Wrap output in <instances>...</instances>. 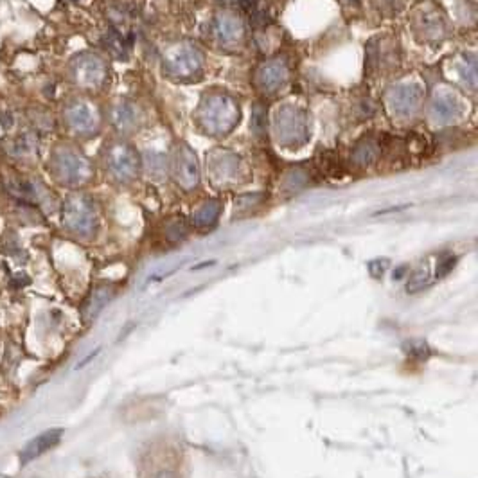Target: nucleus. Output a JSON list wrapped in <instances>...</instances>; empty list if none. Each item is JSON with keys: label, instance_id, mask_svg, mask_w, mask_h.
<instances>
[{"label": "nucleus", "instance_id": "nucleus-35", "mask_svg": "<svg viewBox=\"0 0 478 478\" xmlns=\"http://www.w3.org/2000/svg\"><path fill=\"white\" fill-rule=\"evenodd\" d=\"M99 352H101V349H99V347H97V349H96V351H94V352H92V354H88V356H87V358H85V360H81V363H80V365H78V367H75V369H83L85 365H87V363H88V361H90V360H94V358H96V356H97V354H99Z\"/></svg>", "mask_w": 478, "mask_h": 478}, {"label": "nucleus", "instance_id": "nucleus-2", "mask_svg": "<svg viewBox=\"0 0 478 478\" xmlns=\"http://www.w3.org/2000/svg\"><path fill=\"white\" fill-rule=\"evenodd\" d=\"M63 225L78 238H92L99 226V214L94 200L87 194H71L61 209Z\"/></svg>", "mask_w": 478, "mask_h": 478}, {"label": "nucleus", "instance_id": "nucleus-21", "mask_svg": "<svg viewBox=\"0 0 478 478\" xmlns=\"http://www.w3.org/2000/svg\"><path fill=\"white\" fill-rule=\"evenodd\" d=\"M379 155H382V144H377V140H372V138H363L352 151V160L358 166H369V164L376 162Z\"/></svg>", "mask_w": 478, "mask_h": 478}, {"label": "nucleus", "instance_id": "nucleus-26", "mask_svg": "<svg viewBox=\"0 0 478 478\" xmlns=\"http://www.w3.org/2000/svg\"><path fill=\"white\" fill-rule=\"evenodd\" d=\"M187 223L184 222V219H175V222H171L168 225V231H166V234H168V239L169 241H173V243H176V241H182V239L187 236Z\"/></svg>", "mask_w": 478, "mask_h": 478}, {"label": "nucleus", "instance_id": "nucleus-12", "mask_svg": "<svg viewBox=\"0 0 478 478\" xmlns=\"http://www.w3.org/2000/svg\"><path fill=\"white\" fill-rule=\"evenodd\" d=\"M173 171H175L176 182L184 189H194L198 182H200V171H198V162L194 159V153L185 144H182L176 150Z\"/></svg>", "mask_w": 478, "mask_h": 478}, {"label": "nucleus", "instance_id": "nucleus-30", "mask_svg": "<svg viewBox=\"0 0 478 478\" xmlns=\"http://www.w3.org/2000/svg\"><path fill=\"white\" fill-rule=\"evenodd\" d=\"M144 164H146L147 173H151V175H160L164 171V159L160 155H146Z\"/></svg>", "mask_w": 478, "mask_h": 478}, {"label": "nucleus", "instance_id": "nucleus-1", "mask_svg": "<svg viewBox=\"0 0 478 478\" xmlns=\"http://www.w3.org/2000/svg\"><path fill=\"white\" fill-rule=\"evenodd\" d=\"M50 169L56 180L68 187H78L88 182L94 175V168L90 160L75 147L61 144L55 147L50 155Z\"/></svg>", "mask_w": 478, "mask_h": 478}, {"label": "nucleus", "instance_id": "nucleus-15", "mask_svg": "<svg viewBox=\"0 0 478 478\" xmlns=\"http://www.w3.org/2000/svg\"><path fill=\"white\" fill-rule=\"evenodd\" d=\"M415 25L424 38L433 40V42L440 40L446 34V20L437 9H424V11L417 13Z\"/></svg>", "mask_w": 478, "mask_h": 478}, {"label": "nucleus", "instance_id": "nucleus-36", "mask_svg": "<svg viewBox=\"0 0 478 478\" xmlns=\"http://www.w3.org/2000/svg\"><path fill=\"white\" fill-rule=\"evenodd\" d=\"M157 478H178V475H176L175 471L164 470V471H160L159 475H157Z\"/></svg>", "mask_w": 478, "mask_h": 478}, {"label": "nucleus", "instance_id": "nucleus-18", "mask_svg": "<svg viewBox=\"0 0 478 478\" xmlns=\"http://www.w3.org/2000/svg\"><path fill=\"white\" fill-rule=\"evenodd\" d=\"M432 117L437 122H451L461 115V105L451 94H440L432 101Z\"/></svg>", "mask_w": 478, "mask_h": 478}, {"label": "nucleus", "instance_id": "nucleus-7", "mask_svg": "<svg viewBox=\"0 0 478 478\" xmlns=\"http://www.w3.org/2000/svg\"><path fill=\"white\" fill-rule=\"evenodd\" d=\"M106 169L117 182L133 180L138 173V157L133 147L126 143H112L105 155Z\"/></svg>", "mask_w": 478, "mask_h": 478}, {"label": "nucleus", "instance_id": "nucleus-11", "mask_svg": "<svg viewBox=\"0 0 478 478\" xmlns=\"http://www.w3.org/2000/svg\"><path fill=\"white\" fill-rule=\"evenodd\" d=\"M4 153L9 160L17 164H33L40 155V138L36 131H22L17 137L4 144Z\"/></svg>", "mask_w": 478, "mask_h": 478}, {"label": "nucleus", "instance_id": "nucleus-25", "mask_svg": "<svg viewBox=\"0 0 478 478\" xmlns=\"http://www.w3.org/2000/svg\"><path fill=\"white\" fill-rule=\"evenodd\" d=\"M252 131L256 135H264L266 131V106L256 105L252 113Z\"/></svg>", "mask_w": 478, "mask_h": 478}, {"label": "nucleus", "instance_id": "nucleus-28", "mask_svg": "<svg viewBox=\"0 0 478 478\" xmlns=\"http://www.w3.org/2000/svg\"><path fill=\"white\" fill-rule=\"evenodd\" d=\"M306 184H307V175L304 171H300V169H291L289 175L286 176V182H284L286 187L291 189V191H298V189H302Z\"/></svg>", "mask_w": 478, "mask_h": 478}, {"label": "nucleus", "instance_id": "nucleus-3", "mask_svg": "<svg viewBox=\"0 0 478 478\" xmlns=\"http://www.w3.org/2000/svg\"><path fill=\"white\" fill-rule=\"evenodd\" d=\"M238 121L239 108L232 97L212 96L201 103L200 122L209 133H226L238 124Z\"/></svg>", "mask_w": 478, "mask_h": 478}, {"label": "nucleus", "instance_id": "nucleus-10", "mask_svg": "<svg viewBox=\"0 0 478 478\" xmlns=\"http://www.w3.org/2000/svg\"><path fill=\"white\" fill-rule=\"evenodd\" d=\"M421 99H423V90L415 85H399L396 88H390L386 94L390 112L398 117H412L419 110Z\"/></svg>", "mask_w": 478, "mask_h": 478}, {"label": "nucleus", "instance_id": "nucleus-5", "mask_svg": "<svg viewBox=\"0 0 478 478\" xmlns=\"http://www.w3.org/2000/svg\"><path fill=\"white\" fill-rule=\"evenodd\" d=\"M4 187L15 200L24 205H38L43 209H50L55 205V198L47 185L33 176H11L9 180H6Z\"/></svg>", "mask_w": 478, "mask_h": 478}, {"label": "nucleus", "instance_id": "nucleus-23", "mask_svg": "<svg viewBox=\"0 0 478 478\" xmlns=\"http://www.w3.org/2000/svg\"><path fill=\"white\" fill-rule=\"evenodd\" d=\"M239 168H238V160L234 159H226V157H219L212 166V175L219 176V180L225 178V176H236L238 175Z\"/></svg>", "mask_w": 478, "mask_h": 478}, {"label": "nucleus", "instance_id": "nucleus-9", "mask_svg": "<svg viewBox=\"0 0 478 478\" xmlns=\"http://www.w3.org/2000/svg\"><path fill=\"white\" fill-rule=\"evenodd\" d=\"M164 67L176 78H193L203 67V56L196 47L176 45L164 56Z\"/></svg>", "mask_w": 478, "mask_h": 478}, {"label": "nucleus", "instance_id": "nucleus-24", "mask_svg": "<svg viewBox=\"0 0 478 478\" xmlns=\"http://www.w3.org/2000/svg\"><path fill=\"white\" fill-rule=\"evenodd\" d=\"M428 284H430V275H428L426 270H415L407 282V291L408 294H419Z\"/></svg>", "mask_w": 478, "mask_h": 478}, {"label": "nucleus", "instance_id": "nucleus-22", "mask_svg": "<svg viewBox=\"0 0 478 478\" xmlns=\"http://www.w3.org/2000/svg\"><path fill=\"white\" fill-rule=\"evenodd\" d=\"M219 212H222V203H219V201H207V203H203V205L196 210V214H194V226H196V229H210L214 223L218 222Z\"/></svg>", "mask_w": 478, "mask_h": 478}, {"label": "nucleus", "instance_id": "nucleus-16", "mask_svg": "<svg viewBox=\"0 0 478 478\" xmlns=\"http://www.w3.org/2000/svg\"><path fill=\"white\" fill-rule=\"evenodd\" d=\"M110 121H112L115 130L128 133V131L135 130V126H137L138 112L128 101H119L117 105H113L112 112H110Z\"/></svg>", "mask_w": 478, "mask_h": 478}, {"label": "nucleus", "instance_id": "nucleus-37", "mask_svg": "<svg viewBox=\"0 0 478 478\" xmlns=\"http://www.w3.org/2000/svg\"><path fill=\"white\" fill-rule=\"evenodd\" d=\"M405 270H407L405 266H403V268H399L398 272H396V279H401V275H403V272H405Z\"/></svg>", "mask_w": 478, "mask_h": 478}, {"label": "nucleus", "instance_id": "nucleus-27", "mask_svg": "<svg viewBox=\"0 0 478 478\" xmlns=\"http://www.w3.org/2000/svg\"><path fill=\"white\" fill-rule=\"evenodd\" d=\"M405 352H407L408 356L417 358V360H426L430 356V349L421 340H412V342L405 344Z\"/></svg>", "mask_w": 478, "mask_h": 478}, {"label": "nucleus", "instance_id": "nucleus-4", "mask_svg": "<svg viewBox=\"0 0 478 478\" xmlns=\"http://www.w3.org/2000/svg\"><path fill=\"white\" fill-rule=\"evenodd\" d=\"M275 133L284 146H302L310 137V122L306 113L294 106L281 108L275 113Z\"/></svg>", "mask_w": 478, "mask_h": 478}, {"label": "nucleus", "instance_id": "nucleus-33", "mask_svg": "<svg viewBox=\"0 0 478 478\" xmlns=\"http://www.w3.org/2000/svg\"><path fill=\"white\" fill-rule=\"evenodd\" d=\"M386 264H389V261L382 259V261H372V263L369 264V272L372 277H382L383 272H385Z\"/></svg>", "mask_w": 478, "mask_h": 478}, {"label": "nucleus", "instance_id": "nucleus-29", "mask_svg": "<svg viewBox=\"0 0 478 478\" xmlns=\"http://www.w3.org/2000/svg\"><path fill=\"white\" fill-rule=\"evenodd\" d=\"M31 115H33L34 126H36L38 130H43V131L52 130L55 121H52V117H50L49 112H42V110H38L36 113H31Z\"/></svg>", "mask_w": 478, "mask_h": 478}, {"label": "nucleus", "instance_id": "nucleus-6", "mask_svg": "<svg viewBox=\"0 0 478 478\" xmlns=\"http://www.w3.org/2000/svg\"><path fill=\"white\" fill-rule=\"evenodd\" d=\"M63 119H65L68 130L81 137H92L99 131V110L87 99L68 101L63 108Z\"/></svg>", "mask_w": 478, "mask_h": 478}, {"label": "nucleus", "instance_id": "nucleus-20", "mask_svg": "<svg viewBox=\"0 0 478 478\" xmlns=\"http://www.w3.org/2000/svg\"><path fill=\"white\" fill-rule=\"evenodd\" d=\"M131 40L133 36L131 34H122L117 27H110L108 33L105 34V47L113 58H126L128 56V50H130Z\"/></svg>", "mask_w": 478, "mask_h": 478}, {"label": "nucleus", "instance_id": "nucleus-14", "mask_svg": "<svg viewBox=\"0 0 478 478\" xmlns=\"http://www.w3.org/2000/svg\"><path fill=\"white\" fill-rule=\"evenodd\" d=\"M212 31L223 45L238 43L243 38V24L231 13H219L212 22Z\"/></svg>", "mask_w": 478, "mask_h": 478}, {"label": "nucleus", "instance_id": "nucleus-8", "mask_svg": "<svg viewBox=\"0 0 478 478\" xmlns=\"http://www.w3.org/2000/svg\"><path fill=\"white\" fill-rule=\"evenodd\" d=\"M108 75V67L106 63L96 55H80L75 56L71 63V78L74 83L81 88H94L103 87Z\"/></svg>", "mask_w": 478, "mask_h": 478}, {"label": "nucleus", "instance_id": "nucleus-13", "mask_svg": "<svg viewBox=\"0 0 478 478\" xmlns=\"http://www.w3.org/2000/svg\"><path fill=\"white\" fill-rule=\"evenodd\" d=\"M63 437L61 428H52V430H47V432L40 433L34 439H31L27 444L24 446L20 453V462L22 464H29L34 458L42 457L43 453H47L49 449H52L55 446L59 444V440Z\"/></svg>", "mask_w": 478, "mask_h": 478}, {"label": "nucleus", "instance_id": "nucleus-38", "mask_svg": "<svg viewBox=\"0 0 478 478\" xmlns=\"http://www.w3.org/2000/svg\"><path fill=\"white\" fill-rule=\"evenodd\" d=\"M342 2H349L351 4V2H356V0H342Z\"/></svg>", "mask_w": 478, "mask_h": 478}, {"label": "nucleus", "instance_id": "nucleus-19", "mask_svg": "<svg viewBox=\"0 0 478 478\" xmlns=\"http://www.w3.org/2000/svg\"><path fill=\"white\" fill-rule=\"evenodd\" d=\"M113 298V288L112 286H99L90 294L87 304H85V320H94L101 311L105 310L106 304Z\"/></svg>", "mask_w": 478, "mask_h": 478}, {"label": "nucleus", "instance_id": "nucleus-32", "mask_svg": "<svg viewBox=\"0 0 478 478\" xmlns=\"http://www.w3.org/2000/svg\"><path fill=\"white\" fill-rule=\"evenodd\" d=\"M455 263H457V259H455V257H444V259H442L439 264H437L435 275L437 277L448 275V273L453 270V266H455Z\"/></svg>", "mask_w": 478, "mask_h": 478}, {"label": "nucleus", "instance_id": "nucleus-34", "mask_svg": "<svg viewBox=\"0 0 478 478\" xmlns=\"http://www.w3.org/2000/svg\"><path fill=\"white\" fill-rule=\"evenodd\" d=\"M403 0H379V4H377V8L382 6V8H386L390 9V11H396V9L401 6Z\"/></svg>", "mask_w": 478, "mask_h": 478}, {"label": "nucleus", "instance_id": "nucleus-17", "mask_svg": "<svg viewBox=\"0 0 478 478\" xmlns=\"http://www.w3.org/2000/svg\"><path fill=\"white\" fill-rule=\"evenodd\" d=\"M286 78H288V68L284 63L277 61V59L264 63L257 72V81L264 90H275L284 83Z\"/></svg>", "mask_w": 478, "mask_h": 478}, {"label": "nucleus", "instance_id": "nucleus-31", "mask_svg": "<svg viewBox=\"0 0 478 478\" xmlns=\"http://www.w3.org/2000/svg\"><path fill=\"white\" fill-rule=\"evenodd\" d=\"M182 266V263H175V264H171V266H168V268H162V270H159V272H155L153 275L147 279V282H157V281H162V279H166V277H169L171 273H175L176 270L180 268Z\"/></svg>", "mask_w": 478, "mask_h": 478}]
</instances>
